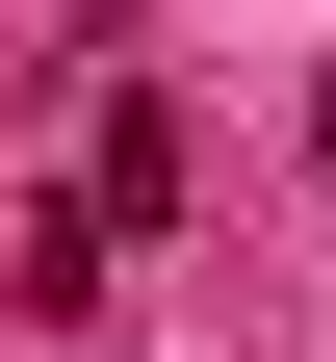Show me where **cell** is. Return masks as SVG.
<instances>
[{"label": "cell", "instance_id": "1", "mask_svg": "<svg viewBox=\"0 0 336 362\" xmlns=\"http://www.w3.org/2000/svg\"><path fill=\"white\" fill-rule=\"evenodd\" d=\"M0 310H104V207H26L0 233Z\"/></svg>", "mask_w": 336, "mask_h": 362}, {"label": "cell", "instance_id": "3", "mask_svg": "<svg viewBox=\"0 0 336 362\" xmlns=\"http://www.w3.org/2000/svg\"><path fill=\"white\" fill-rule=\"evenodd\" d=\"M311 156H336V78H311Z\"/></svg>", "mask_w": 336, "mask_h": 362}, {"label": "cell", "instance_id": "2", "mask_svg": "<svg viewBox=\"0 0 336 362\" xmlns=\"http://www.w3.org/2000/svg\"><path fill=\"white\" fill-rule=\"evenodd\" d=\"M78 207H104V233H129V207H181V104H156V78L104 104V181H78Z\"/></svg>", "mask_w": 336, "mask_h": 362}]
</instances>
